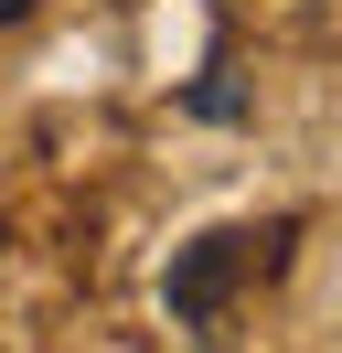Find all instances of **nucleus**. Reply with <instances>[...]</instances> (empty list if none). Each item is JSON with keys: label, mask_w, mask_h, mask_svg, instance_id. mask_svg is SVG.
Masks as SVG:
<instances>
[{"label": "nucleus", "mask_w": 342, "mask_h": 353, "mask_svg": "<svg viewBox=\"0 0 342 353\" xmlns=\"http://www.w3.org/2000/svg\"><path fill=\"white\" fill-rule=\"evenodd\" d=\"M289 257V225H214V236H192L182 257H171V279H161V310L182 332H203V321H225V300L246 279H268V268Z\"/></svg>", "instance_id": "f257e3e1"}, {"label": "nucleus", "mask_w": 342, "mask_h": 353, "mask_svg": "<svg viewBox=\"0 0 342 353\" xmlns=\"http://www.w3.org/2000/svg\"><path fill=\"white\" fill-rule=\"evenodd\" d=\"M192 118H246V86H235V75H225V65H214V75H203V86H192Z\"/></svg>", "instance_id": "f03ea898"}, {"label": "nucleus", "mask_w": 342, "mask_h": 353, "mask_svg": "<svg viewBox=\"0 0 342 353\" xmlns=\"http://www.w3.org/2000/svg\"><path fill=\"white\" fill-rule=\"evenodd\" d=\"M21 11H32V0H0V22H21Z\"/></svg>", "instance_id": "7ed1b4c3"}]
</instances>
